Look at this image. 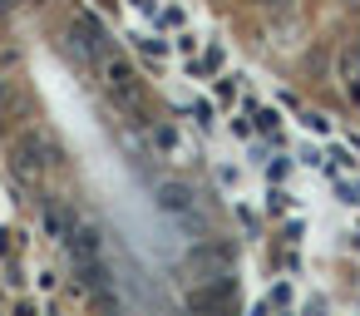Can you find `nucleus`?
I'll list each match as a JSON object with an SVG mask.
<instances>
[{"label":"nucleus","mask_w":360,"mask_h":316,"mask_svg":"<svg viewBox=\"0 0 360 316\" xmlns=\"http://www.w3.org/2000/svg\"><path fill=\"white\" fill-rule=\"evenodd\" d=\"M345 198H350V203H360V183H355V188H345Z\"/></svg>","instance_id":"obj_3"},{"label":"nucleus","mask_w":360,"mask_h":316,"mask_svg":"<svg viewBox=\"0 0 360 316\" xmlns=\"http://www.w3.org/2000/svg\"><path fill=\"white\" fill-rule=\"evenodd\" d=\"M227 262H232V252H227V247H217V242L193 252V267H202V272H212V277H227Z\"/></svg>","instance_id":"obj_2"},{"label":"nucleus","mask_w":360,"mask_h":316,"mask_svg":"<svg viewBox=\"0 0 360 316\" xmlns=\"http://www.w3.org/2000/svg\"><path fill=\"white\" fill-rule=\"evenodd\" d=\"M153 203H158L168 217H178L183 227H193V222L202 227V217H198V193H193L188 183H173V178H168V183H158V198H153Z\"/></svg>","instance_id":"obj_1"}]
</instances>
